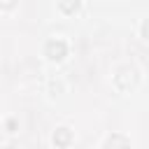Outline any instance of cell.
<instances>
[{
    "label": "cell",
    "instance_id": "cell-5",
    "mask_svg": "<svg viewBox=\"0 0 149 149\" xmlns=\"http://www.w3.org/2000/svg\"><path fill=\"white\" fill-rule=\"evenodd\" d=\"M79 5H81V0H58L61 12H65V14H74L79 9Z\"/></svg>",
    "mask_w": 149,
    "mask_h": 149
},
{
    "label": "cell",
    "instance_id": "cell-8",
    "mask_svg": "<svg viewBox=\"0 0 149 149\" xmlns=\"http://www.w3.org/2000/svg\"><path fill=\"white\" fill-rule=\"evenodd\" d=\"M5 149H19V147H5Z\"/></svg>",
    "mask_w": 149,
    "mask_h": 149
},
{
    "label": "cell",
    "instance_id": "cell-6",
    "mask_svg": "<svg viewBox=\"0 0 149 149\" xmlns=\"http://www.w3.org/2000/svg\"><path fill=\"white\" fill-rule=\"evenodd\" d=\"M140 33H142V37H144V40H149V19H144V21H142Z\"/></svg>",
    "mask_w": 149,
    "mask_h": 149
},
{
    "label": "cell",
    "instance_id": "cell-1",
    "mask_svg": "<svg viewBox=\"0 0 149 149\" xmlns=\"http://www.w3.org/2000/svg\"><path fill=\"white\" fill-rule=\"evenodd\" d=\"M112 79H114V86L119 91H130L137 84L140 74H137V68H133V65H119Z\"/></svg>",
    "mask_w": 149,
    "mask_h": 149
},
{
    "label": "cell",
    "instance_id": "cell-3",
    "mask_svg": "<svg viewBox=\"0 0 149 149\" xmlns=\"http://www.w3.org/2000/svg\"><path fill=\"white\" fill-rule=\"evenodd\" d=\"M51 140H54V144H56L58 149H68L70 142H72V130L65 128V126H61V128H56V133H54Z\"/></svg>",
    "mask_w": 149,
    "mask_h": 149
},
{
    "label": "cell",
    "instance_id": "cell-4",
    "mask_svg": "<svg viewBox=\"0 0 149 149\" xmlns=\"http://www.w3.org/2000/svg\"><path fill=\"white\" fill-rule=\"evenodd\" d=\"M105 149H130V142H128L126 135L112 133V135L105 140Z\"/></svg>",
    "mask_w": 149,
    "mask_h": 149
},
{
    "label": "cell",
    "instance_id": "cell-7",
    "mask_svg": "<svg viewBox=\"0 0 149 149\" xmlns=\"http://www.w3.org/2000/svg\"><path fill=\"white\" fill-rule=\"evenodd\" d=\"M16 5V0H0V9H12Z\"/></svg>",
    "mask_w": 149,
    "mask_h": 149
},
{
    "label": "cell",
    "instance_id": "cell-2",
    "mask_svg": "<svg viewBox=\"0 0 149 149\" xmlns=\"http://www.w3.org/2000/svg\"><path fill=\"white\" fill-rule=\"evenodd\" d=\"M44 56H47L51 63H61V61L68 56V42L61 40V37H51V40L44 44Z\"/></svg>",
    "mask_w": 149,
    "mask_h": 149
}]
</instances>
